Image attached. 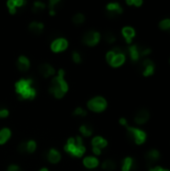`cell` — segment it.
Wrapping results in <instances>:
<instances>
[{"label": "cell", "instance_id": "cell-23", "mask_svg": "<svg viewBox=\"0 0 170 171\" xmlns=\"http://www.w3.org/2000/svg\"><path fill=\"white\" fill-rule=\"evenodd\" d=\"M102 168L105 170H113L115 168V163L110 159H107V160H104L103 163H102Z\"/></svg>", "mask_w": 170, "mask_h": 171}, {"label": "cell", "instance_id": "cell-38", "mask_svg": "<svg viewBox=\"0 0 170 171\" xmlns=\"http://www.w3.org/2000/svg\"><path fill=\"white\" fill-rule=\"evenodd\" d=\"M150 52H151L150 49H149V48H145V49H143V50L141 51V55H147Z\"/></svg>", "mask_w": 170, "mask_h": 171}, {"label": "cell", "instance_id": "cell-5", "mask_svg": "<svg viewBox=\"0 0 170 171\" xmlns=\"http://www.w3.org/2000/svg\"><path fill=\"white\" fill-rule=\"evenodd\" d=\"M127 131L129 136L133 138V140L137 144H142L145 141L146 134L144 131L137 129V128H134V127H130V126H127Z\"/></svg>", "mask_w": 170, "mask_h": 171}, {"label": "cell", "instance_id": "cell-9", "mask_svg": "<svg viewBox=\"0 0 170 171\" xmlns=\"http://www.w3.org/2000/svg\"><path fill=\"white\" fill-rule=\"evenodd\" d=\"M106 10L109 15L114 16V15H116V14L122 13V7H121L120 4L117 3V2H111V3L107 4Z\"/></svg>", "mask_w": 170, "mask_h": 171}, {"label": "cell", "instance_id": "cell-12", "mask_svg": "<svg viewBox=\"0 0 170 171\" xmlns=\"http://www.w3.org/2000/svg\"><path fill=\"white\" fill-rule=\"evenodd\" d=\"M40 72L44 77H49L55 74V69L53 66H51L50 64L44 63L40 66Z\"/></svg>", "mask_w": 170, "mask_h": 171}, {"label": "cell", "instance_id": "cell-36", "mask_svg": "<svg viewBox=\"0 0 170 171\" xmlns=\"http://www.w3.org/2000/svg\"><path fill=\"white\" fill-rule=\"evenodd\" d=\"M7 171H21V169H20V167L18 165L11 164V165H9Z\"/></svg>", "mask_w": 170, "mask_h": 171}, {"label": "cell", "instance_id": "cell-8", "mask_svg": "<svg viewBox=\"0 0 170 171\" xmlns=\"http://www.w3.org/2000/svg\"><path fill=\"white\" fill-rule=\"evenodd\" d=\"M112 50L115 52V55H114L112 61L110 62V65L113 67H118L124 63L125 55H124V53L121 51V49L119 47H114Z\"/></svg>", "mask_w": 170, "mask_h": 171}, {"label": "cell", "instance_id": "cell-30", "mask_svg": "<svg viewBox=\"0 0 170 171\" xmlns=\"http://www.w3.org/2000/svg\"><path fill=\"white\" fill-rule=\"evenodd\" d=\"M73 114H74V115H76V116L84 117V116H86V114H87V112H86V110H85V109H83L82 107H77V108H76L75 110H74Z\"/></svg>", "mask_w": 170, "mask_h": 171}, {"label": "cell", "instance_id": "cell-1", "mask_svg": "<svg viewBox=\"0 0 170 171\" xmlns=\"http://www.w3.org/2000/svg\"><path fill=\"white\" fill-rule=\"evenodd\" d=\"M15 91L20 99L23 100H31L36 96V88L33 86L32 79L22 78L15 83Z\"/></svg>", "mask_w": 170, "mask_h": 171}, {"label": "cell", "instance_id": "cell-27", "mask_svg": "<svg viewBox=\"0 0 170 171\" xmlns=\"http://www.w3.org/2000/svg\"><path fill=\"white\" fill-rule=\"evenodd\" d=\"M45 8V4L41 1H36L33 4V11L34 12H39V11L43 10Z\"/></svg>", "mask_w": 170, "mask_h": 171}, {"label": "cell", "instance_id": "cell-40", "mask_svg": "<svg viewBox=\"0 0 170 171\" xmlns=\"http://www.w3.org/2000/svg\"><path fill=\"white\" fill-rule=\"evenodd\" d=\"M92 150H93V153L96 154V155H99V154L101 153V150H100V149H97V148H92Z\"/></svg>", "mask_w": 170, "mask_h": 171}, {"label": "cell", "instance_id": "cell-25", "mask_svg": "<svg viewBox=\"0 0 170 171\" xmlns=\"http://www.w3.org/2000/svg\"><path fill=\"white\" fill-rule=\"evenodd\" d=\"M36 149V142L34 140H28L26 142V151L29 152V153H32L34 152Z\"/></svg>", "mask_w": 170, "mask_h": 171}, {"label": "cell", "instance_id": "cell-33", "mask_svg": "<svg viewBox=\"0 0 170 171\" xmlns=\"http://www.w3.org/2000/svg\"><path fill=\"white\" fill-rule=\"evenodd\" d=\"M72 59H73V61L75 63H80L81 62V56L78 52L74 51V52L72 53Z\"/></svg>", "mask_w": 170, "mask_h": 171}, {"label": "cell", "instance_id": "cell-7", "mask_svg": "<svg viewBox=\"0 0 170 171\" xmlns=\"http://www.w3.org/2000/svg\"><path fill=\"white\" fill-rule=\"evenodd\" d=\"M50 47L53 52H61V51H64L68 47V41L65 38H62V37L56 38L55 40L52 41Z\"/></svg>", "mask_w": 170, "mask_h": 171}, {"label": "cell", "instance_id": "cell-16", "mask_svg": "<svg viewBox=\"0 0 170 171\" xmlns=\"http://www.w3.org/2000/svg\"><path fill=\"white\" fill-rule=\"evenodd\" d=\"M122 34H123V36L125 37V40H126L127 43H131V39L134 37L135 31L132 27L126 26L122 29Z\"/></svg>", "mask_w": 170, "mask_h": 171}, {"label": "cell", "instance_id": "cell-20", "mask_svg": "<svg viewBox=\"0 0 170 171\" xmlns=\"http://www.w3.org/2000/svg\"><path fill=\"white\" fill-rule=\"evenodd\" d=\"M80 132L82 133V135H84L86 137L91 136L93 133V128L89 124H83V125L80 126Z\"/></svg>", "mask_w": 170, "mask_h": 171}, {"label": "cell", "instance_id": "cell-2", "mask_svg": "<svg viewBox=\"0 0 170 171\" xmlns=\"http://www.w3.org/2000/svg\"><path fill=\"white\" fill-rule=\"evenodd\" d=\"M65 71L63 69H59L57 76L51 80V85L49 91L52 93L56 98H62L65 93L68 91V84L64 79Z\"/></svg>", "mask_w": 170, "mask_h": 171}, {"label": "cell", "instance_id": "cell-31", "mask_svg": "<svg viewBox=\"0 0 170 171\" xmlns=\"http://www.w3.org/2000/svg\"><path fill=\"white\" fill-rule=\"evenodd\" d=\"M153 71H154V65H148V66H145V70H144L143 74L145 76H149L151 75V74L153 73Z\"/></svg>", "mask_w": 170, "mask_h": 171}, {"label": "cell", "instance_id": "cell-15", "mask_svg": "<svg viewBox=\"0 0 170 171\" xmlns=\"http://www.w3.org/2000/svg\"><path fill=\"white\" fill-rule=\"evenodd\" d=\"M48 159L51 163H57L61 159V154L60 152L54 148H51L48 152Z\"/></svg>", "mask_w": 170, "mask_h": 171}, {"label": "cell", "instance_id": "cell-14", "mask_svg": "<svg viewBox=\"0 0 170 171\" xmlns=\"http://www.w3.org/2000/svg\"><path fill=\"white\" fill-rule=\"evenodd\" d=\"M99 164L98 159L94 156H87L83 159V165L85 166L86 168H95L97 167Z\"/></svg>", "mask_w": 170, "mask_h": 171}, {"label": "cell", "instance_id": "cell-10", "mask_svg": "<svg viewBox=\"0 0 170 171\" xmlns=\"http://www.w3.org/2000/svg\"><path fill=\"white\" fill-rule=\"evenodd\" d=\"M92 148H97L101 150L102 148H105L107 146V141L101 136H95L91 141Z\"/></svg>", "mask_w": 170, "mask_h": 171}, {"label": "cell", "instance_id": "cell-29", "mask_svg": "<svg viewBox=\"0 0 170 171\" xmlns=\"http://www.w3.org/2000/svg\"><path fill=\"white\" fill-rule=\"evenodd\" d=\"M7 7H8V10L9 12H10L11 14H15L16 12V5H15V0H8L7 1Z\"/></svg>", "mask_w": 170, "mask_h": 171}, {"label": "cell", "instance_id": "cell-11", "mask_svg": "<svg viewBox=\"0 0 170 171\" xmlns=\"http://www.w3.org/2000/svg\"><path fill=\"white\" fill-rule=\"evenodd\" d=\"M30 66V61L26 56H19L17 59V67L20 71H26Z\"/></svg>", "mask_w": 170, "mask_h": 171}, {"label": "cell", "instance_id": "cell-3", "mask_svg": "<svg viewBox=\"0 0 170 171\" xmlns=\"http://www.w3.org/2000/svg\"><path fill=\"white\" fill-rule=\"evenodd\" d=\"M64 150L67 153L71 154L72 156H75V157H81L83 154L85 153L86 148L83 145L82 139L80 136L76 137H70L67 140L66 144L64 146Z\"/></svg>", "mask_w": 170, "mask_h": 171}, {"label": "cell", "instance_id": "cell-26", "mask_svg": "<svg viewBox=\"0 0 170 171\" xmlns=\"http://www.w3.org/2000/svg\"><path fill=\"white\" fill-rule=\"evenodd\" d=\"M72 20H73V22L75 23V24H80V23H82L83 21L85 20V16L83 15L82 13H76L75 15L73 16Z\"/></svg>", "mask_w": 170, "mask_h": 171}, {"label": "cell", "instance_id": "cell-35", "mask_svg": "<svg viewBox=\"0 0 170 171\" xmlns=\"http://www.w3.org/2000/svg\"><path fill=\"white\" fill-rule=\"evenodd\" d=\"M9 114V111L7 109L5 108H2L0 109V118H5V117H7Z\"/></svg>", "mask_w": 170, "mask_h": 171}, {"label": "cell", "instance_id": "cell-22", "mask_svg": "<svg viewBox=\"0 0 170 171\" xmlns=\"http://www.w3.org/2000/svg\"><path fill=\"white\" fill-rule=\"evenodd\" d=\"M159 158V152L157 150H150L147 152V154H146V159L149 161H155L156 159Z\"/></svg>", "mask_w": 170, "mask_h": 171}, {"label": "cell", "instance_id": "cell-43", "mask_svg": "<svg viewBox=\"0 0 170 171\" xmlns=\"http://www.w3.org/2000/svg\"><path fill=\"white\" fill-rule=\"evenodd\" d=\"M39 171H48V169H47V168H41V169Z\"/></svg>", "mask_w": 170, "mask_h": 171}, {"label": "cell", "instance_id": "cell-21", "mask_svg": "<svg viewBox=\"0 0 170 171\" xmlns=\"http://www.w3.org/2000/svg\"><path fill=\"white\" fill-rule=\"evenodd\" d=\"M133 166V159L131 157H126L122 163V171H130Z\"/></svg>", "mask_w": 170, "mask_h": 171}, {"label": "cell", "instance_id": "cell-37", "mask_svg": "<svg viewBox=\"0 0 170 171\" xmlns=\"http://www.w3.org/2000/svg\"><path fill=\"white\" fill-rule=\"evenodd\" d=\"M18 150H19L20 152L26 151V142H22V143H20L19 146H18Z\"/></svg>", "mask_w": 170, "mask_h": 171}, {"label": "cell", "instance_id": "cell-17", "mask_svg": "<svg viewBox=\"0 0 170 171\" xmlns=\"http://www.w3.org/2000/svg\"><path fill=\"white\" fill-rule=\"evenodd\" d=\"M11 136V131L9 128H2L0 130V144H4Z\"/></svg>", "mask_w": 170, "mask_h": 171}, {"label": "cell", "instance_id": "cell-6", "mask_svg": "<svg viewBox=\"0 0 170 171\" xmlns=\"http://www.w3.org/2000/svg\"><path fill=\"white\" fill-rule=\"evenodd\" d=\"M101 35L97 31H88L83 35V42L88 46H94L100 41Z\"/></svg>", "mask_w": 170, "mask_h": 171}, {"label": "cell", "instance_id": "cell-39", "mask_svg": "<svg viewBox=\"0 0 170 171\" xmlns=\"http://www.w3.org/2000/svg\"><path fill=\"white\" fill-rule=\"evenodd\" d=\"M133 4L136 6H140L142 4V1L141 0H133Z\"/></svg>", "mask_w": 170, "mask_h": 171}, {"label": "cell", "instance_id": "cell-13", "mask_svg": "<svg viewBox=\"0 0 170 171\" xmlns=\"http://www.w3.org/2000/svg\"><path fill=\"white\" fill-rule=\"evenodd\" d=\"M148 118H149V112L147 110H140L135 115V122L138 124H143L148 120Z\"/></svg>", "mask_w": 170, "mask_h": 171}, {"label": "cell", "instance_id": "cell-42", "mask_svg": "<svg viewBox=\"0 0 170 171\" xmlns=\"http://www.w3.org/2000/svg\"><path fill=\"white\" fill-rule=\"evenodd\" d=\"M126 3L128 4V5H132V4H133V0H127Z\"/></svg>", "mask_w": 170, "mask_h": 171}, {"label": "cell", "instance_id": "cell-19", "mask_svg": "<svg viewBox=\"0 0 170 171\" xmlns=\"http://www.w3.org/2000/svg\"><path fill=\"white\" fill-rule=\"evenodd\" d=\"M43 28H44V25H43V23H41V22L33 21V22H31L29 24V29L31 30L33 33H36V34L40 33V32L43 30Z\"/></svg>", "mask_w": 170, "mask_h": 171}, {"label": "cell", "instance_id": "cell-41", "mask_svg": "<svg viewBox=\"0 0 170 171\" xmlns=\"http://www.w3.org/2000/svg\"><path fill=\"white\" fill-rule=\"evenodd\" d=\"M119 123L121 124V125H126V124H127V122H126V119H125V118H120Z\"/></svg>", "mask_w": 170, "mask_h": 171}, {"label": "cell", "instance_id": "cell-28", "mask_svg": "<svg viewBox=\"0 0 170 171\" xmlns=\"http://www.w3.org/2000/svg\"><path fill=\"white\" fill-rule=\"evenodd\" d=\"M159 27L163 30H168L170 29V19L169 18H165L162 21H160Z\"/></svg>", "mask_w": 170, "mask_h": 171}, {"label": "cell", "instance_id": "cell-32", "mask_svg": "<svg viewBox=\"0 0 170 171\" xmlns=\"http://www.w3.org/2000/svg\"><path fill=\"white\" fill-rule=\"evenodd\" d=\"M105 39L107 42H109V43H112V42L115 41V36L111 33V32H107V33L105 34Z\"/></svg>", "mask_w": 170, "mask_h": 171}, {"label": "cell", "instance_id": "cell-24", "mask_svg": "<svg viewBox=\"0 0 170 171\" xmlns=\"http://www.w3.org/2000/svg\"><path fill=\"white\" fill-rule=\"evenodd\" d=\"M60 3L59 0H50L49 1V13L51 15H55L56 13V7Z\"/></svg>", "mask_w": 170, "mask_h": 171}, {"label": "cell", "instance_id": "cell-4", "mask_svg": "<svg viewBox=\"0 0 170 171\" xmlns=\"http://www.w3.org/2000/svg\"><path fill=\"white\" fill-rule=\"evenodd\" d=\"M87 106L91 111L101 112L106 108L107 101L102 96H95L87 102Z\"/></svg>", "mask_w": 170, "mask_h": 171}, {"label": "cell", "instance_id": "cell-34", "mask_svg": "<svg viewBox=\"0 0 170 171\" xmlns=\"http://www.w3.org/2000/svg\"><path fill=\"white\" fill-rule=\"evenodd\" d=\"M114 55H115V52H114L113 50H110V51H108V52H107V54H106V60H107V62H108L109 64H110V62L112 61Z\"/></svg>", "mask_w": 170, "mask_h": 171}, {"label": "cell", "instance_id": "cell-18", "mask_svg": "<svg viewBox=\"0 0 170 171\" xmlns=\"http://www.w3.org/2000/svg\"><path fill=\"white\" fill-rule=\"evenodd\" d=\"M128 52L130 54V57L133 61H136V60L139 59V56H140V51H139L137 45H131L129 48H128Z\"/></svg>", "mask_w": 170, "mask_h": 171}]
</instances>
